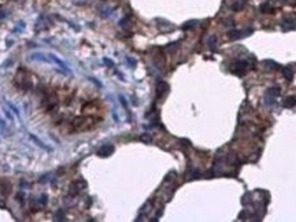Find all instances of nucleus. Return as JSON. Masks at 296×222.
Here are the masks:
<instances>
[{
  "label": "nucleus",
  "mask_w": 296,
  "mask_h": 222,
  "mask_svg": "<svg viewBox=\"0 0 296 222\" xmlns=\"http://www.w3.org/2000/svg\"><path fill=\"white\" fill-rule=\"evenodd\" d=\"M48 58L51 59V62H55L56 65H59V66H60L62 69H64L66 71H69V69H67V66H66V63H63V62H62V60H60L59 58H56L55 55H52V53H49V55H48Z\"/></svg>",
  "instance_id": "nucleus-4"
},
{
  "label": "nucleus",
  "mask_w": 296,
  "mask_h": 222,
  "mask_svg": "<svg viewBox=\"0 0 296 222\" xmlns=\"http://www.w3.org/2000/svg\"><path fill=\"white\" fill-rule=\"evenodd\" d=\"M104 63H106V65H108V67H112V66H114V63L111 62V60H110V59H104Z\"/></svg>",
  "instance_id": "nucleus-9"
},
{
  "label": "nucleus",
  "mask_w": 296,
  "mask_h": 222,
  "mask_svg": "<svg viewBox=\"0 0 296 222\" xmlns=\"http://www.w3.org/2000/svg\"><path fill=\"white\" fill-rule=\"evenodd\" d=\"M73 126L77 130H85L93 126L92 118H87V117H77L73 122Z\"/></svg>",
  "instance_id": "nucleus-1"
},
{
  "label": "nucleus",
  "mask_w": 296,
  "mask_h": 222,
  "mask_svg": "<svg viewBox=\"0 0 296 222\" xmlns=\"http://www.w3.org/2000/svg\"><path fill=\"white\" fill-rule=\"evenodd\" d=\"M112 151H114V147H112V145H103L102 148L97 151V154L100 155V156H108Z\"/></svg>",
  "instance_id": "nucleus-3"
},
{
  "label": "nucleus",
  "mask_w": 296,
  "mask_h": 222,
  "mask_svg": "<svg viewBox=\"0 0 296 222\" xmlns=\"http://www.w3.org/2000/svg\"><path fill=\"white\" fill-rule=\"evenodd\" d=\"M39 202L41 203L43 206H45V204H47V202H48V199H47V195H43V196H40Z\"/></svg>",
  "instance_id": "nucleus-7"
},
{
  "label": "nucleus",
  "mask_w": 296,
  "mask_h": 222,
  "mask_svg": "<svg viewBox=\"0 0 296 222\" xmlns=\"http://www.w3.org/2000/svg\"><path fill=\"white\" fill-rule=\"evenodd\" d=\"M29 137L34 141V144L37 145V147H40V148H43V150H45V151H48V152H51V151H52V150H51V148L48 147V145H45L43 141L40 140V139H37V137H36L34 135H29Z\"/></svg>",
  "instance_id": "nucleus-2"
},
{
  "label": "nucleus",
  "mask_w": 296,
  "mask_h": 222,
  "mask_svg": "<svg viewBox=\"0 0 296 222\" xmlns=\"http://www.w3.org/2000/svg\"><path fill=\"white\" fill-rule=\"evenodd\" d=\"M291 99H292V100H286V101H285V106H286V107H291V106H293V104L296 103V100L293 99V97H291Z\"/></svg>",
  "instance_id": "nucleus-8"
},
{
  "label": "nucleus",
  "mask_w": 296,
  "mask_h": 222,
  "mask_svg": "<svg viewBox=\"0 0 296 222\" xmlns=\"http://www.w3.org/2000/svg\"><path fill=\"white\" fill-rule=\"evenodd\" d=\"M8 106H10V108L12 111H14L15 114H17V117H18V118H21V115H19V111H18V108H17V107L14 106V104H12V103H8Z\"/></svg>",
  "instance_id": "nucleus-5"
},
{
  "label": "nucleus",
  "mask_w": 296,
  "mask_h": 222,
  "mask_svg": "<svg viewBox=\"0 0 296 222\" xmlns=\"http://www.w3.org/2000/svg\"><path fill=\"white\" fill-rule=\"evenodd\" d=\"M140 140L146 141V143H151V141H152V139H151V136H148V135H143L140 137Z\"/></svg>",
  "instance_id": "nucleus-6"
},
{
  "label": "nucleus",
  "mask_w": 296,
  "mask_h": 222,
  "mask_svg": "<svg viewBox=\"0 0 296 222\" xmlns=\"http://www.w3.org/2000/svg\"><path fill=\"white\" fill-rule=\"evenodd\" d=\"M17 199H18L19 202H22V200H24V195H22V193H18V195H17Z\"/></svg>",
  "instance_id": "nucleus-10"
}]
</instances>
